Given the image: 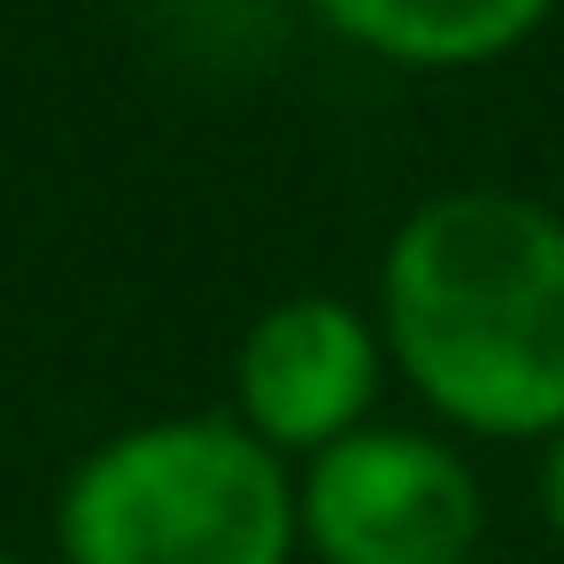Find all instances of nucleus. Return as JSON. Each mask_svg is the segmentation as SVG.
<instances>
[{"mask_svg": "<svg viewBox=\"0 0 564 564\" xmlns=\"http://www.w3.org/2000/svg\"><path fill=\"white\" fill-rule=\"evenodd\" d=\"M387 348L495 441L564 433V225L518 194H441L387 248Z\"/></svg>", "mask_w": 564, "mask_h": 564, "instance_id": "nucleus-1", "label": "nucleus"}, {"mask_svg": "<svg viewBox=\"0 0 564 564\" xmlns=\"http://www.w3.org/2000/svg\"><path fill=\"white\" fill-rule=\"evenodd\" d=\"M302 495L232 417H155L94 448L55 510L70 564H286Z\"/></svg>", "mask_w": 564, "mask_h": 564, "instance_id": "nucleus-2", "label": "nucleus"}, {"mask_svg": "<svg viewBox=\"0 0 564 564\" xmlns=\"http://www.w3.org/2000/svg\"><path fill=\"white\" fill-rule=\"evenodd\" d=\"M479 518L471 464L425 433L364 425L302 479V533L325 564H464Z\"/></svg>", "mask_w": 564, "mask_h": 564, "instance_id": "nucleus-3", "label": "nucleus"}, {"mask_svg": "<svg viewBox=\"0 0 564 564\" xmlns=\"http://www.w3.org/2000/svg\"><path fill=\"white\" fill-rule=\"evenodd\" d=\"M232 394L263 448L325 456L333 441L364 433V410L379 394V333L333 294L271 302L232 356Z\"/></svg>", "mask_w": 564, "mask_h": 564, "instance_id": "nucleus-4", "label": "nucleus"}, {"mask_svg": "<svg viewBox=\"0 0 564 564\" xmlns=\"http://www.w3.org/2000/svg\"><path fill=\"white\" fill-rule=\"evenodd\" d=\"M325 24L410 70H471L510 55L549 0H317Z\"/></svg>", "mask_w": 564, "mask_h": 564, "instance_id": "nucleus-5", "label": "nucleus"}, {"mask_svg": "<svg viewBox=\"0 0 564 564\" xmlns=\"http://www.w3.org/2000/svg\"><path fill=\"white\" fill-rule=\"evenodd\" d=\"M541 502H549V525L564 541V433L549 441V471H541Z\"/></svg>", "mask_w": 564, "mask_h": 564, "instance_id": "nucleus-6", "label": "nucleus"}, {"mask_svg": "<svg viewBox=\"0 0 564 564\" xmlns=\"http://www.w3.org/2000/svg\"><path fill=\"white\" fill-rule=\"evenodd\" d=\"M0 564H17V556H0Z\"/></svg>", "mask_w": 564, "mask_h": 564, "instance_id": "nucleus-7", "label": "nucleus"}]
</instances>
